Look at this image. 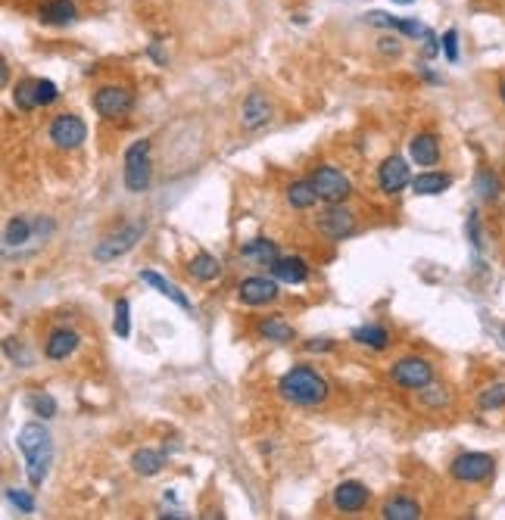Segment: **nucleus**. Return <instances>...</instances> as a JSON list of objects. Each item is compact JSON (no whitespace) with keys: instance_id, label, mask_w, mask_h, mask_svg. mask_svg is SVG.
Segmentation results:
<instances>
[{"instance_id":"1","label":"nucleus","mask_w":505,"mask_h":520,"mask_svg":"<svg viewBox=\"0 0 505 520\" xmlns=\"http://www.w3.org/2000/svg\"><path fill=\"white\" fill-rule=\"evenodd\" d=\"M16 445L25 455V477H29V483L35 486V489H41V483L50 473V462H53L50 430L41 421L25 424L22 430L16 433Z\"/></svg>"},{"instance_id":"2","label":"nucleus","mask_w":505,"mask_h":520,"mask_svg":"<svg viewBox=\"0 0 505 520\" xmlns=\"http://www.w3.org/2000/svg\"><path fill=\"white\" fill-rule=\"evenodd\" d=\"M278 392H281L284 402L300 405V409H315L328 399L331 386L312 365H297L278 380Z\"/></svg>"},{"instance_id":"3","label":"nucleus","mask_w":505,"mask_h":520,"mask_svg":"<svg viewBox=\"0 0 505 520\" xmlns=\"http://www.w3.org/2000/svg\"><path fill=\"white\" fill-rule=\"evenodd\" d=\"M147 234V222H128L119 231H110L106 237L97 240L94 246V262H116L125 252H131L137 246V240Z\"/></svg>"},{"instance_id":"4","label":"nucleus","mask_w":505,"mask_h":520,"mask_svg":"<svg viewBox=\"0 0 505 520\" xmlns=\"http://www.w3.org/2000/svg\"><path fill=\"white\" fill-rule=\"evenodd\" d=\"M153 184V159L150 141H135L125 150V190L144 193Z\"/></svg>"},{"instance_id":"5","label":"nucleus","mask_w":505,"mask_h":520,"mask_svg":"<svg viewBox=\"0 0 505 520\" xmlns=\"http://www.w3.org/2000/svg\"><path fill=\"white\" fill-rule=\"evenodd\" d=\"M312 184H315L322 203H347V199L353 197L350 178L343 175L341 169H334V165H318V169L312 172Z\"/></svg>"},{"instance_id":"6","label":"nucleus","mask_w":505,"mask_h":520,"mask_svg":"<svg viewBox=\"0 0 505 520\" xmlns=\"http://www.w3.org/2000/svg\"><path fill=\"white\" fill-rule=\"evenodd\" d=\"M496 471V458L487 455V452H462L453 464H449V473L458 483H483L490 480Z\"/></svg>"},{"instance_id":"7","label":"nucleus","mask_w":505,"mask_h":520,"mask_svg":"<svg viewBox=\"0 0 505 520\" xmlns=\"http://www.w3.org/2000/svg\"><path fill=\"white\" fill-rule=\"evenodd\" d=\"M390 380H394L396 386H403V390L418 392L421 386H428L430 380H434V365L421 356H405L390 368Z\"/></svg>"},{"instance_id":"8","label":"nucleus","mask_w":505,"mask_h":520,"mask_svg":"<svg viewBox=\"0 0 505 520\" xmlns=\"http://www.w3.org/2000/svg\"><path fill=\"white\" fill-rule=\"evenodd\" d=\"M48 137L57 150H78L88 137V125L75 116V112H59L57 119L50 122Z\"/></svg>"},{"instance_id":"9","label":"nucleus","mask_w":505,"mask_h":520,"mask_svg":"<svg viewBox=\"0 0 505 520\" xmlns=\"http://www.w3.org/2000/svg\"><path fill=\"white\" fill-rule=\"evenodd\" d=\"M94 110L101 119H122L135 110V94L122 84H103L94 94Z\"/></svg>"},{"instance_id":"10","label":"nucleus","mask_w":505,"mask_h":520,"mask_svg":"<svg viewBox=\"0 0 505 520\" xmlns=\"http://www.w3.org/2000/svg\"><path fill=\"white\" fill-rule=\"evenodd\" d=\"M315 228L328 240H347L356 234V216L343 203H328V209L315 218Z\"/></svg>"},{"instance_id":"11","label":"nucleus","mask_w":505,"mask_h":520,"mask_svg":"<svg viewBox=\"0 0 505 520\" xmlns=\"http://www.w3.org/2000/svg\"><path fill=\"white\" fill-rule=\"evenodd\" d=\"M409 184H412V172H409V163H405L403 156H390L377 165V188L387 193V197L403 193Z\"/></svg>"},{"instance_id":"12","label":"nucleus","mask_w":505,"mask_h":520,"mask_svg":"<svg viewBox=\"0 0 505 520\" xmlns=\"http://www.w3.org/2000/svg\"><path fill=\"white\" fill-rule=\"evenodd\" d=\"M278 281L275 278H265V275H250L237 284V299L244 305H269L278 299Z\"/></svg>"},{"instance_id":"13","label":"nucleus","mask_w":505,"mask_h":520,"mask_svg":"<svg viewBox=\"0 0 505 520\" xmlns=\"http://www.w3.org/2000/svg\"><path fill=\"white\" fill-rule=\"evenodd\" d=\"M271 116H275V106H271V100L262 94V91H250L247 100H244L241 106V125L247 131H256V128H265V125L271 122Z\"/></svg>"},{"instance_id":"14","label":"nucleus","mask_w":505,"mask_h":520,"mask_svg":"<svg viewBox=\"0 0 505 520\" xmlns=\"http://www.w3.org/2000/svg\"><path fill=\"white\" fill-rule=\"evenodd\" d=\"M334 508L343 511V515H356V511H362L365 505H368L371 492L365 483H359V480H343V483L334 486Z\"/></svg>"},{"instance_id":"15","label":"nucleus","mask_w":505,"mask_h":520,"mask_svg":"<svg viewBox=\"0 0 505 520\" xmlns=\"http://www.w3.org/2000/svg\"><path fill=\"white\" fill-rule=\"evenodd\" d=\"M78 343H82V337H78V331L72 328H57L48 337V343H44V356L50 358V362H66V358L72 356V352L78 349Z\"/></svg>"},{"instance_id":"16","label":"nucleus","mask_w":505,"mask_h":520,"mask_svg":"<svg viewBox=\"0 0 505 520\" xmlns=\"http://www.w3.org/2000/svg\"><path fill=\"white\" fill-rule=\"evenodd\" d=\"M269 269L278 284H306V278H309V265L300 256H278Z\"/></svg>"},{"instance_id":"17","label":"nucleus","mask_w":505,"mask_h":520,"mask_svg":"<svg viewBox=\"0 0 505 520\" xmlns=\"http://www.w3.org/2000/svg\"><path fill=\"white\" fill-rule=\"evenodd\" d=\"M409 159L415 165H424V169H430V165L440 163V141H437V135H415L409 141Z\"/></svg>"},{"instance_id":"18","label":"nucleus","mask_w":505,"mask_h":520,"mask_svg":"<svg viewBox=\"0 0 505 520\" xmlns=\"http://www.w3.org/2000/svg\"><path fill=\"white\" fill-rule=\"evenodd\" d=\"M38 19L44 25H72L78 19V10L72 0H44L38 6Z\"/></svg>"},{"instance_id":"19","label":"nucleus","mask_w":505,"mask_h":520,"mask_svg":"<svg viewBox=\"0 0 505 520\" xmlns=\"http://www.w3.org/2000/svg\"><path fill=\"white\" fill-rule=\"evenodd\" d=\"M141 281H144V284H150L156 293H163L165 299H172V303H175V305H182V309L188 312V315H194V303H190L188 293H184L182 286H175L172 281H165V278H163V275H156V271H141Z\"/></svg>"},{"instance_id":"20","label":"nucleus","mask_w":505,"mask_h":520,"mask_svg":"<svg viewBox=\"0 0 505 520\" xmlns=\"http://www.w3.org/2000/svg\"><path fill=\"white\" fill-rule=\"evenodd\" d=\"M409 188L412 193H418V197H437V193L453 188V178H449L447 172H421V175L412 178Z\"/></svg>"},{"instance_id":"21","label":"nucleus","mask_w":505,"mask_h":520,"mask_svg":"<svg viewBox=\"0 0 505 520\" xmlns=\"http://www.w3.org/2000/svg\"><path fill=\"white\" fill-rule=\"evenodd\" d=\"M188 271H190V278H194V281L212 284V281H218V278H222V262H218L212 252H197V256L190 259Z\"/></svg>"},{"instance_id":"22","label":"nucleus","mask_w":505,"mask_h":520,"mask_svg":"<svg viewBox=\"0 0 505 520\" xmlns=\"http://www.w3.org/2000/svg\"><path fill=\"white\" fill-rule=\"evenodd\" d=\"M241 256L250 259V262H256V265H271L278 256H281V252H278V246L271 243V240L252 237V240H247V243L241 246Z\"/></svg>"},{"instance_id":"23","label":"nucleus","mask_w":505,"mask_h":520,"mask_svg":"<svg viewBox=\"0 0 505 520\" xmlns=\"http://www.w3.org/2000/svg\"><path fill=\"white\" fill-rule=\"evenodd\" d=\"M165 468V455L159 449H137L131 455V471L141 473V477H156Z\"/></svg>"},{"instance_id":"24","label":"nucleus","mask_w":505,"mask_h":520,"mask_svg":"<svg viewBox=\"0 0 505 520\" xmlns=\"http://www.w3.org/2000/svg\"><path fill=\"white\" fill-rule=\"evenodd\" d=\"M318 190L315 184H312V178H300V181H290L288 188V203L294 206V209H312V206L318 203Z\"/></svg>"},{"instance_id":"25","label":"nucleus","mask_w":505,"mask_h":520,"mask_svg":"<svg viewBox=\"0 0 505 520\" xmlns=\"http://www.w3.org/2000/svg\"><path fill=\"white\" fill-rule=\"evenodd\" d=\"M381 517L384 520H418L421 517V505H418L415 498H409V496H396V498H390V502L384 505Z\"/></svg>"},{"instance_id":"26","label":"nucleus","mask_w":505,"mask_h":520,"mask_svg":"<svg viewBox=\"0 0 505 520\" xmlns=\"http://www.w3.org/2000/svg\"><path fill=\"white\" fill-rule=\"evenodd\" d=\"M259 337L262 339H269V343H290V339L297 337L294 333V328H290L288 322H284V318H265V322H259Z\"/></svg>"},{"instance_id":"27","label":"nucleus","mask_w":505,"mask_h":520,"mask_svg":"<svg viewBox=\"0 0 505 520\" xmlns=\"http://www.w3.org/2000/svg\"><path fill=\"white\" fill-rule=\"evenodd\" d=\"M353 339L359 346H368V349H375V352H381L390 346V333H387V328H381V324H365V328H356Z\"/></svg>"},{"instance_id":"28","label":"nucleus","mask_w":505,"mask_h":520,"mask_svg":"<svg viewBox=\"0 0 505 520\" xmlns=\"http://www.w3.org/2000/svg\"><path fill=\"white\" fill-rule=\"evenodd\" d=\"M31 234H35V222L16 216V218H10V225H6L4 246H6V250H13V246H22V243H29Z\"/></svg>"},{"instance_id":"29","label":"nucleus","mask_w":505,"mask_h":520,"mask_svg":"<svg viewBox=\"0 0 505 520\" xmlns=\"http://www.w3.org/2000/svg\"><path fill=\"white\" fill-rule=\"evenodd\" d=\"M13 103H16V110L22 112H31L38 110V91H35V78H22V82L13 88Z\"/></svg>"},{"instance_id":"30","label":"nucleus","mask_w":505,"mask_h":520,"mask_svg":"<svg viewBox=\"0 0 505 520\" xmlns=\"http://www.w3.org/2000/svg\"><path fill=\"white\" fill-rule=\"evenodd\" d=\"M418 402H421L424 409H430V411L447 409V405H449V392L443 390L440 383H434V380H430L428 386H421V390H418Z\"/></svg>"},{"instance_id":"31","label":"nucleus","mask_w":505,"mask_h":520,"mask_svg":"<svg viewBox=\"0 0 505 520\" xmlns=\"http://www.w3.org/2000/svg\"><path fill=\"white\" fill-rule=\"evenodd\" d=\"M474 190H477V197H481V199L493 203V199H500L502 184H500V178H496L490 169H481V172H477V178H474Z\"/></svg>"},{"instance_id":"32","label":"nucleus","mask_w":505,"mask_h":520,"mask_svg":"<svg viewBox=\"0 0 505 520\" xmlns=\"http://www.w3.org/2000/svg\"><path fill=\"white\" fill-rule=\"evenodd\" d=\"M112 331H116V337H131V303L125 296L116 299V305H112Z\"/></svg>"},{"instance_id":"33","label":"nucleus","mask_w":505,"mask_h":520,"mask_svg":"<svg viewBox=\"0 0 505 520\" xmlns=\"http://www.w3.org/2000/svg\"><path fill=\"white\" fill-rule=\"evenodd\" d=\"M505 405V380L500 383H490L487 390H481V396H477V409L481 411H496Z\"/></svg>"},{"instance_id":"34","label":"nucleus","mask_w":505,"mask_h":520,"mask_svg":"<svg viewBox=\"0 0 505 520\" xmlns=\"http://www.w3.org/2000/svg\"><path fill=\"white\" fill-rule=\"evenodd\" d=\"M29 405H31V415H38L41 421H50V418H57V411H59L57 399H53L50 392H35V396L29 399Z\"/></svg>"},{"instance_id":"35","label":"nucleus","mask_w":505,"mask_h":520,"mask_svg":"<svg viewBox=\"0 0 505 520\" xmlns=\"http://www.w3.org/2000/svg\"><path fill=\"white\" fill-rule=\"evenodd\" d=\"M4 496L10 505H16V511H22V515H35V498H31V492L16 489V486H6Z\"/></svg>"},{"instance_id":"36","label":"nucleus","mask_w":505,"mask_h":520,"mask_svg":"<svg viewBox=\"0 0 505 520\" xmlns=\"http://www.w3.org/2000/svg\"><path fill=\"white\" fill-rule=\"evenodd\" d=\"M35 91H38V106H50L59 100V88L50 78H35Z\"/></svg>"},{"instance_id":"37","label":"nucleus","mask_w":505,"mask_h":520,"mask_svg":"<svg viewBox=\"0 0 505 520\" xmlns=\"http://www.w3.org/2000/svg\"><path fill=\"white\" fill-rule=\"evenodd\" d=\"M440 48H443V53H447L449 63H456V59H458V31H456V29H447V31H443Z\"/></svg>"},{"instance_id":"38","label":"nucleus","mask_w":505,"mask_h":520,"mask_svg":"<svg viewBox=\"0 0 505 520\" xmlns=\"http://www.w3.org/2000/svg\"><path fill=\"white\" fill-rule=\"evenodd\" d=\"M465 228H468V240L474 250H481L483 246V234H481V218H477V212H468V222H465Z\"/></svg>"},{"instance_id":"39","label":"nucleus","mask_w":505,"mask_h":520,"mask_svg":"<svg viewBox=\"0 0 505 520\" xmlns=\"http://www.w3.org/2000/svg\"><path fill=\"white\" fill-rule=\"evenodd\" d=\"M377 50H381V53H390V57H400L403 44H400V38H394V35H384L381 41H377Z\"/></svg>"},{"instance_id":"40","label":"nucleus","mask_w":505,"mask_h":520,"mask_svg":"<svg viewBox=\"0 0 505 520\" xmlns=\"http://www.w3.org/2000/svg\"><path fill=\"white\" fill-rule=\"evenodd\" d=\"M306 349L309 352H328V349H334V339L318 337V339H312V343H306Z\"/></svg>"},{"instance_id":"41","label":"nucleus","mask_w":505,"mask_h":520,"mask_svg":"<svg viewBox=\"0 0 505 520\" xmlns=\"http://www.w3.org/2000/svg\"><path fill=\"white\" fill-rule=\"evenodd\" d=\"M150 57L156 59L159 66H165V57H163V50H159V41H153V44H150Z\"/></svg>"},{"instance_id":"42","label":"nucleus","mask_w":505,"mask_h":520,"mask_svg":"<svg viewBox=\"0 0 505 520\" xmlns=\"http://www.w3.org/2000/svg\"><path fill=\"white\" fill-rule=\"evenodd\" d=\"M500 100L505 103V82H500Z\"/></svg>"},{"instance_id":"43","label":"nucleus","mask_w":505,"mask_h":520,"mask_svg":"<svg viewBox=\"0 0 505 520\" xmlns=\"http://www.w3.org/2000/svg\"><path fill=\"white\" fill-rule=\"evenodd\" d=\"M394 4H415V0H394Z\"/></svg>"}]
</instances>
